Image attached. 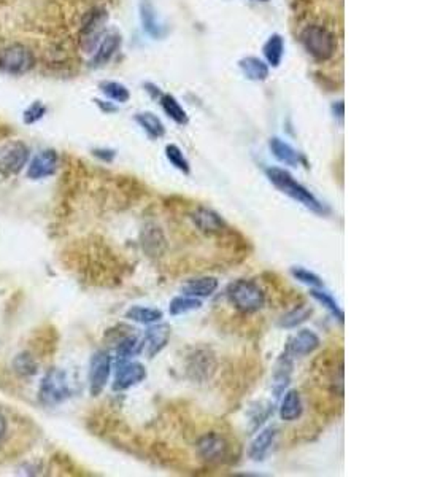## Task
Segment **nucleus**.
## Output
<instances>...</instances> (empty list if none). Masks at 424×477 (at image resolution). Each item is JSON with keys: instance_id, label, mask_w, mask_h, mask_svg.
<instances>
[{"instance_id": "f257e3e1", "label": "nucleus", "mask_w": 424, "mask_h": 477, "mask_svg": "<svg viewBox=\"0 0 424 477\" xmlns=\"http://www.w3.org/2000/svg\"><path fill=\"white\" fill-rule=\"evenodd\" d=\"M266 177L280 193L288 196V198H291L293 201H296V203L304 205L305 209H309L310 212L318 213V215H326V213L329 212L328 207H326L309 188L297 182V179H294V175L288 172L286 169L275 166L267 167Z\"/></svg>"}, {"instance_id": "f03ea898", "label": "nucleus", "mask_w": 424, "mask_h": 477, "mask_svg": "<svg viewBox=\"0 0 424 477\" xmlns=\"http://www.w3.org/2000/svg\"><path fill=\"white\" fill-rule=\"evenodd\" d=\"M226 298L233 309L245 315L257 314L266 307V291L261 288V285L250 279H238L233 280L226 288Z\"/></svg>"}, {"instance_id": "7ed1b4c3", "label": "nucleus", "mask_w": 424, "mask_h": 477, "mask_svg": "<svg viewBox=\"0 0 424 477\" xmlns=\"http://www.w3.org/2000/svg\"><path fill=\"white\" fill-rule=\"evenodd\" d=\"M304 50L318 63H328L335 56L337 37L328 26L309 24L299 35Z\"/></svg>"}, {"instance_id": "20e7f679", "label": "nucleus", "mask_w": 424, "mask_h": 477, "mask_svg": "<svg viewBox=\"0 0 424 477\" xmlns=\"http://www.w3.org/2000/svg\"><path fill=\"white\" fill-rule=\"evenodd\" d=\"M72 383L67 372L60 368H53L43 376L39 388V400L41 405L54 407L65 402L72 396Z\"/></svg>"}, {"instance_id": "39448f33", "label": "nucleus", "mask_w": 424, "mask_h": 477, "mask_svg": "<svg viewBox=\"0 0 424 477\" xmlns=\"http://www.w3.org/2000/svg\"><path fill=\"white\" fill-rule=\"evenodd\" d=\"M218 369V358L210 347H194L184 360V372L194 383H205L212 381Z\"/></svg>"}, {"instance_id": "423d86ee", "label": "nucleus", "mask_w": 424, "mask_h": 477, "mask_svg": "<svg viewBox=\"0 0 424 477\" xmlns=\"http://www.w3.org/2000/svg\"><path fill=\"white\" fill-rule=\"evenodd\" d=\"M35 56L29 46L23 44H13L5 46L0 51V70L8 75L20 77L26 75L34 69Z\"/></svg>"}, {"instance_id": "0eeeda50", "label": "nucleus", "mask_w": 424, "mask_h": 477, "mask_svg": "<svg viewBox=\"0 0 424 477\" xmlns=\"http://www.w3.org/2000/svg\"><path fill=\"white\" fill-rule=\"evenodd\" d=\"M195 450L200 460L208 464H223L229 462L231 457V444L219 433H205L195 443Z\"/></svg>"}, {"instance_id": "6e6552de", "label": "nucleus", "mask_w": 424, "mask_h": 477, "mask_svg": "<svg viewBox=\"0 0 424 477\" xmlns=\"http://www.w3.org/2000/svg\"><path fill=\"white\" fill-rule=\"evenodd\" d=\"M113 369V357L108 350H97L91 357L89 372H88V385L89 393L92 396H99L103 393L110 382Z\"/></svg>"}, {"instance_id": "1a4fd4ad", "label": "nucleus", "mask_w": 424, "mask_h": 477, "mask_svg": "<svg viewBox=\"0 0 424 477\" xmlns=\"http://www.w3.org/2000/svg\"><path fill=\"white\" fill-rule=\"evenodd\" d=\"M108 15L105 10L96 8L86 15L84 21L79 29V45L84 53H94L101 39L105 34V23Z\"/></svg>"}, {"instance_id": "9d476101", "label": "nucleus", "mask_w": 424, "mask_h": 477, "mask_svg": "<svg viewBox=\"0 0 424 477\" xmlns=\"http://www.w3.org/2000/svg\"><path fill=\"white\" fill-rule=\"evenodd\" d=\"M30 158L29 146L24 142H11L0 151V174L4 177H13L27 166Z\"/></svg>"}, {"instance_id": "9b49d317", "label": "nucleus", "mask_w": 424, "mask_h": 477, "mask_svg": "<svg viewBox=\"0 0 424 477\" xmlns=\"http://www.w3.org/2000/svg\"><path fill=\"white\" fill-rule=\"evenodd\" d=\"M146 377H148V372H146L145 364H141L140 362L129 360V362L116 363L112 388L113 391L131 390L141 382H145Z\"/></svg>"}, {"instance_id": "f8f14e48", "label": "nucleus", "mask_w": 424, "mask_h": 477, "mask_svg": "<svg viewBox=\"0 0 424 477\" xmlns=\"http://www.w3.org/2000/svg\"><path fill=\"white\" fill-rule=\"evenodd\" d=\"M170 336L172 328L169 323L158 322L153 323V325H148V329H146L143 339H141V353L146 355L150 360L158 357L167 347Z\"/></svg>"}, {"instance_id": "ddd939ff", "label": "nucleus", "mask_w": 424, "mask_h": 477, "mask_svg": "<svg viewBox=\"0 0 424 477\" xmlns=\"http://www.w3.org/2000/svg\"><path fill=\"white\" fill-rule=\"evenodd\" d=\"M59 167V153L53 148H45L27 163L26 177L29 180H43L56 174Z\"/></svg>"}, {"instance_id": "4468645a", "label": "nucleus", "mask_w": 424, "mask_h": 477, "mask_svg": "<svg viewBox=\"0 0 424 477\" xmlns=\"http://www.w3.org/2000/svg\"><path fill=\"white\" fill-rule=\"evenodd\" d=\"M321 347V339L319 336L313 331V329L304 328L294 333L290 339H288L286 350L293 358H304L309 355L315 353L318 348Z\"/></svg>"}, {"instance_id": "2eb2a0df", "label": "nucleus", "mask_w": 424, "mask_h": 477, "mask_svg": "<svg viewBox=\"0 0 424 477\" xmlns=\"http://www.w3.org/2000/svg\"><path fill=\"white\" fill-rule=\"evenodd\" d=\"M141 250L150 258H159L167 250V238L162 228L156 223H146L140 231Z\"/></svg>"}, {"instance_id": "dca6fc26", "label": "nucleus", "mask_w": 424, "mask_h": 477, "mask_svg": "<svg viewBox=\"0 0 424 477\" xmlns=\"http://www.w3.org/2000/svg\"><path fill=\"white\" fill-rule=\"evenodd\" d=\"M191 220L195 228L208 236L223 234L226 229H229L227 228L226 220L221 217L217 210L208 209V207H198V209L193 212Z\"/></svg>"}, {"instance_id": "f3484780", "label": "nucleus", "mask_w": 424, "mask_h": 477, "mask_svg": "<svg viewBox=\"0 0 424 477\" xmlns=\"http://www.w3.org/2000/svg\"><path fill=\"white\" fill-rule=\"evenodd\" d=\"M276 438H278V428L270 425L262 428V430L256 434L253 441H251L248 447V457L253 462H264L266 457L272 452L274 445L276 444Z\"/></svg>"}, {"instance_id": "a211bd4d", "label": "nucleus", "mask_w": 424, "mask_h": 477, "mask_svg": "<svg viewBox=\"0 0 424 477\" xmlns=\"http://www.w3.org/2000/svg\"><path fill=\"white\" fill-rule=\"evenodd\" d=\"M293 357L288 352H283L278 360L275 362L274 366V372H272V393L275 400L281 398V395L285 393L288 385L291 383V376H293Z\"/></svg>"}, {"instance_id": "6ab92c4d", "label": "nucleus", "mask_w": 424, "mask_h": 477, "mask_svg": "<svg viewBox=\"0 0 424 477\" xmlns=\"http://www.w3.org/2000/svg\"><path fill=\"white\" fill-rule=\"evenodd\" d=\"M219 288V280L213 275H200V277L188 279L181 285V293L186 296H193L198 299L210 298Z\"/></svg>"}, {"instance_id": "aec40b11", "label": "nucleus", "mask_w": 424, "mask_h": 477, "mask_svg": "<svg viewBox=\"0 0 424 477\" xmlns=\"http://www.w3.org/2000/svg\"><path fill=\"white\" fill-rule=\"evenodd\" d=\"M269 148L272 151V155L275 156L276 161H280L281 164L290 167H297L300 164L307 166L305 158L302 156V153L297 151L293 145H290L285 140L280 137H272L269 142Z\"/></svg>"}, {"instance_id": "412c9836", "label": "nucleus", "mask_w": 424, "mask_h": 477, "mask_svg": "<svg viewBox=\"0 0 424 477\" xmlns=\"http://www.w3.org/2000/svg\"><path fill=\"white\" fill-rule=\"evenodd\" d=\"M304 414V401L296 388L286 390L281 395L278 415L283 421H297Z\"/></svg>"}, {"instance_id": "4be33fe9", "label": "nucleus", "mask_w": 424, "mask_h": 477, "mask_svg": "<svg viewBox=\"0 0 424 477\" xmlns=\"http://www.w3.org/2000/svg\"><path fill=\"white\" fill-rule=\"evenodd\" d=\"M121 48V35L118 32H107L103 34V37L97 45L94 56H92V65L94 67H101L110 63L116 51Z\"/></svg>"}, {"instance_id": "5701e85b", "label": "nucleus", "mask_w": 424, "mask_h": 477, "mask_svg": "<svg viewBox=\"0 0 424 477\" xmlns=\"http://www.w3.org/2000/svg\"><path fill=\"white\" fill-rule=\"evenodd\" d=\"M141 353V339L132 333H126L116 341L115 347V363L129 362Z\"/></svg>"}, {"instance_id": "b1692460", "label": "nucleus", "mask_w": 424, "mask_h": 477, "mask_svg": "<svg viewBox=\"0 0 424 477\" xmlns=\"http://www.w3.org/2000/svg\"><path fill=\"white\" fill-rule=\"evenodd\" d=\"M311 314H313L311 305L309 304L296 305V307L285 312V314L280 317L278 326L281 329H296L300 325H304V323L311 317Z\"/></svg>"}, {"instance_id": "393cba45", "label": "nucleus", "mask_w": 424, "mask_h": 477, "mask_svg": "<svg viewBox=\"0 0 424 477\" xmlns=\"http://www.w3.org/2000/svg\"><path fill=\"white\" fill-rule=\"evenodd\" d=\"M124 317L127 320L139 323V325H153V323L161 322L164 318V312L156 307H143V305H132L126 310Z\"/></svg>"}, {"instance_id": "a878e982", "label": "nucleus", "mask_w": 424, "mask_h": 477, "mask_svg": "<svg viewBox=\"0 0 424 477\" xmlns=\"http://www.w3.org/2000/svg\"><path fill=\"white\" fill-rule=\"evenodd\" d=\"M238 67H240L243 75L251 80V82H264L269 77V65L259 58H243L238 61Z\"/></svg>"}, {"instance_id": "bb28decb", "label": "nucleus", "mask_w": 424, "mask_h": 477, "mask_svg": "<svg viewBox=\"0 0 424 477\" xmlns=\"http://www.w3.org/2000/svg\"><path fill=\"white\" fill-rule=\"evenodd\" d=\"M140 18L143 23V29L153 37H161L162 35V24L158 20V15L155 11L150 0H141L140 4Z\"/></svg>"}, {"instance_id": "cd10ccee", "label": "nucleus", "mask_w": 424, "mask_h": 477, "mask_svg": "<svg viewBox=\"0 0 424 477\" xmlns=\"http://www.w3.org/2000/svg\"><path fill=\"white\" fill-rule=\"evenodd\" d=\"M264 58L267 61V65L278 67L281 64L283 54H285V40L280 34H274L269 37V40L262 46Z\"/></svg>"}, {"instance_id": "c85d7f7f", "label": "nucleus", "mask_w": 424, "mask_h": 477, "mask_svg": "<svg viewBox=\"0 0 424 477\" xmlns=\"http://www.w3.org/2000/svg\"><path fill=\"white\" fill-rule=\"evenodd\" d=\"M159 102H161V107L165 112V115H167L170 120H174L176 125L184 126L189 123V116L186 113V110L180 106V102H178L174 96L161 94L159 96Z\"/></svg>"}, {"instance_id": "c756f323", "label": "nucleus", "mask_w": 424, "mask_h": 477, "mask_svg": "<svg viewBox=\"0 0 424 477\" xmlns=\"http://www.w3.org/2000/svg\"><path fill=\"white\" fill-rule=\"evenodd\" d=\"M310 296L315 299L318 304H321L323 307L340 323L345 320V314H343L340 304L335 301V298L330 295L329 291H326L324 288H310Z\"/></svg>"}, {"instance_id": "7c9ffc66", "label": "nucleus", "mask_w": 424, "mask_h": 477, "mask_svg": "<svg viewBox=\"0 0 424 477\" xmlns=\"http://www.w3.org/2000/svg\"><path fill=\"white\" fill-rule=\"evenodd\" d=\"M135 121H137L139 126L143 129L151 139H161L165 134V127L162 125V121L158 118L155 113L151 112H141L135 115Z\"/></svg>"}, {"instance_id": "2f4dec72", "label": "nucleus", "mask_w": 424, "mask_h": 477, "mask_svg": "<svg viewBox=\"0 0 424 477\" xmlns=\"http://www.w3.org/2000/svg\"><path fill=\"white\" fill-rule=\"evenodd\" d=\"M202 301L198 298L193 296H186V295H180L175 296L174 299H170L169 303V314L172 317H180V315H186L189 312L199 310L202 309Z\"/></svg>"}, {"instance_id": "473e14b6", "label": "nucleus", "mask_w": 424, "mask_h": 477, "mask_svg": "<svg viewBox=\"0 0 424 477\" xmlns=\"http://www.w3.org/2000/svg\"><path fill=\"white\" fill-rule=\"evenodd\" d=\"M290 274L293 275L294 280H297L302 285H307L309 288H324L323 279L316 272H313L304 266H293L290 269Z\"/></svg>"}, {"instance_id": "72a5a7b5", "label": "nucleus", "mask_w": 424, "mask_h": 477, "mask_svg": "<svg viewBox=\"0 0 424 477\" xmlns=\"http://www.w3.org/2000/svg\"><path fill=\"white\" fill-rule=\"evenodd\" d=\"M99 88L102 91V94L105 96L107 99L113 101V102L126 103L129 99H131V93H129V89L122 83H118V82H102L99 84Z\"/></svg>"}, {"instance_id": "f704fd0d", "label": "nucleus", "mask_w": 424, "mask_h": 477, "mask_svg": "<svg viewBox=\"0 0 424 477\" xmlns=\"http://www.w3.org/2000/svg\"><path fill=\"white\" fill-rule=\"evenodd\" d=\"M165 158H167V161L174 166L176 170H180L181 174L188 175L191 172V164H189L188 158L184 156V153L181 151V148L175 144H169L165 146Z\"/></svg>"}, {"instance_id": "c9c22d12", "label": "nucleus", "mask_w": 424, "mask_h": 477, "mask_svg": "<svg viewBox=\"0 0 424 477\" xmlns=\"http://www.w3.org/2000/svg\"><path fill=\"white\" fill-rule=\"evenodd\" d=\"M13 369L16 374H20L21 377H30V376L37 374V371H39V364H37V360L32 357V355L23 352L15 357Z\"/></svg>"}, {"instance_id": "e433bc0d", "label": "nucleus", "mask_w": 424, "mask_h": 477, "mask_svg": "<svg viewBox=\"0 0 424 477\" xmlns=\"http://www.w3.org/2000/svg\"><path fill=\"white\" fill-rule=\"evenodd\" d=\"M274 414L272 402H257L256 406L250 409V420H251V430L256 431L257 428L264 425V421L269 420L270 415Z\"/></svg>"}, {"instance_id": "4c0bfd02", "label": "nucleus", "mask_w": 424, "mask_h": 477, "mask_svg": "<svg viewBox=\"0 0 424 477\" xmlns=\"http://www.w3.org/2000/svg\"><path fill=\"white\" fill-rule=\"evenodd\" d=\"M48 108L43 102L40 101H35L30 103V106L24 110L23 113V123L27 125V126H32L35 123H39L40 120H43V116L46 115Z\"/></svg>"}, {"instance_id": "58836bf2", "label": "nucleus", "mask_w": 424, "mask_h": 477, "mask_svg": "<svg viewBox=\"0 0 424 477\" xmlns=\"http://www.w3.org/2000/svg\"><path fill=\"white\" fill-rule=\"evenodd\" d=\"M92 155L97 159H101L102 163H112L116 158V151L112 148H94L92 150Z\"/></svg>"}, {"instance_id": "ea45409f", "label": "nucleus", "mask_w": 424, "mask_h": 477, "mask_svg": "<svg viewBox=\"0 0 424 477\" xmlns=\"http://www.w3.org/2000/svg\"><path fill=\"white\" fill-rule=\"evenodd\" d=\"M8 434H10V420L7 415L0 411V444L5 443V439L8 438Z\"/></svg>"}, {"instance_id": "a19ab883", "label": "nucleus", "mask_w": 424, "mask_h": 477, "mask_svg": "<svg viewBox=\"0 0 424 477\" xmlns=\"http://www.w3.org/2000/svg\"><path fill=\"white\" fill-rule=\"evenodd\" d=\"M94 102L97 103V106H99V108L102 110V112H105V113L116 112V107L113 106L112 102H105V101H99V99H96Z\"/></svg>"}, {"instance_id": "79ce46f5", "label": "nucleus", "mask_w": 424, "mask_h": 477, "mask_svg": "<svg viewBox=\"0 0 424 477\" xmlns=\"http://www.w3.org/2000/svg\"><path fill=\"white\" fill-rule=\"evenodd\" d=\"M337 106H339V108L333 107V108H334V113H337V116H339V118L342 120V118H343V103L339 102V103H337Z\"/></svg>"}, {"instance_id": "37998d69", "label": "nucleus", "mask_w": 424, "mask_h": 477, "mask_svg": "<svg viewBox=\"0 0 424 477\" xmlns=\"http://www.w3.org/2000/svg\"><path fill=\"white\" fill-rule=\"evenodd\" d=\"M253 2H269V0H253Z\"/></svg>"}]
</instances>
